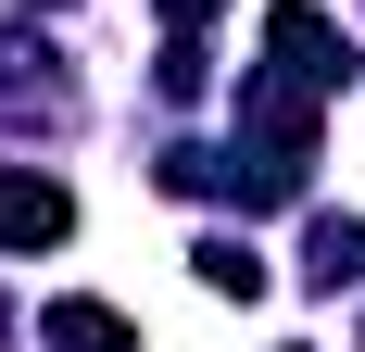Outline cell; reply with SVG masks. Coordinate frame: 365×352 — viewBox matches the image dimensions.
Segmentation results:
<instances>
[{
	"label": "cell",
	"instance_id": "7",
	"mask_svg": "<svg viewBox=\"0 0 365 352\" xmlns=\"http://www.w3.org/2000/svg\"><path fill=\"white\" fill-rule=\"evenodd\" d=\"M215 13H227V0H164V26H215Z\"/></svg>",
	"mask_w": 365,
	"mask_h": 352
},
{
	"label": "cell",
	"instance_id": "6",
	"mask_svg": "<svg viewBox=\"0 0 365 352\" xmlns=\"http://www.w3.org/2000/svg\"><path fill=\"white\" fill-rule=\"evenodd\" d=\"M189 264H202V289H215V302H252V289H264V252H252V239H202Z\"/></svg>",
	"mask_w": 365,
	"mask_h": 352
},
{
	"label": "cell",
	"instance_id": "1",
	"mask_svg": "<svg viewBox=\"0 0 365 352\" xmlns=\"http://www.w3.org/2000/svg\"><path fill=\"white\" fill-rule=\"evenodd\" d=\"M264 63L290 76V88H315V101H328L340 76H353V38H340L328 0H277V13H264Z\"/></svg>",
	"mask_w": 365,
	"mask_h": 352
},
{
	"label": "cell",
	"instance_id": "4",
	"mask_svg": "<svg viewBox=\"0 0 365 352\" xmlns=\"http://www.w3.org/2000/svg\"><path fill=\"white\" fill-rule=\"evenodd\" d=\"M302 277L315 289H365V214H315L302 227Z\"/></svg>",
	"mask_w": 365,
	"mask_h": 352
},
{
	"label": "cell",
	"instance_id": "5",
	"mask_svg": "<svg viewBox=\"0 0 365 352\" xmlns=\"http://www.w3.org/2000/svg\"><path fill=\"white\" fill-rule=\"evenodd\" d=\"M38 340H51V352H139V327L113 315V302H51Z\"/></svg>",
	"mask_w": 365,
	"mask_h": 352
},
{
	"label": "cell",
	"instance_id": "2",
	"mask_svg": "<svg viewBox=\"0 0 365 352\" xmlns=\"http://www.w3.org/2000/svg\"><path fill=\"white\" fill-rule=\"evenodd\" d=\"M63 63L38 51V38H0V126H63Z\"/></svg>",
	"mask_w": 365,
	"mask_h": 352
},
{
	"label": "cell",
	"instance_id": "3",
	"mask_svg": "<svg viewBox=\"0 0 365 352\" xmlns=\"http://www.w3.org/2000/svg\"><path fill=\"white\" fill-rule=\"evenodd\" d=\"M63 227H76L63 176H26V164H0V252H51Z\"/></svg>",
	"mask_w": 365,
	"mask_h": 352
}]
</instances>
